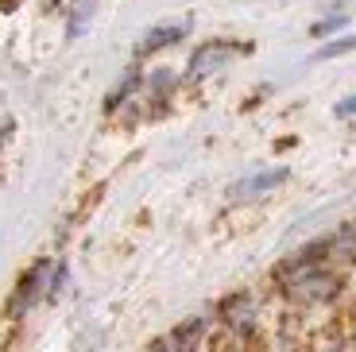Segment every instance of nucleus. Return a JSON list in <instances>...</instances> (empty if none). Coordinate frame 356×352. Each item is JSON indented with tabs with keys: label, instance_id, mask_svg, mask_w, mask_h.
<instances>
[{
	"label": "nucleus",
	"instance_id": "obj_1",
	"mask_svg": "<svg viewBox=\"0 0 356 352\" xmlns=\"http://www.w3.org/2000/svg\"><path fill=\"white\" fill-rule=\"evenodd\" d=\"M279 287L298 306H321V302H333L341 294V275L321 259L298 255L286 267H279Z\"/></svg>",
	"mask_w": 356,
	"mask_h": 352
},
{
	"label": "nucleus",
	"instance_id": "obj_2",
	"mask_svg": "<svg viewBox=\"0 0 356 352\" xmlns=\"http://www.w3.org/2000/svg\"><path fill=\"white\" fill-rule=\"evenodd\" d=\"M51 264H54V259H39V264H31L24 275H19L16 291H12V298H8V317H12V321L27 317L31 310L39 306V302H47V282H51Z\"/></svg>",
	"mask_w": 356,
	"mask_h": 352
},
{
	"label": "nucleus",
	"instance_id": "obj_3",
	"mask_svg": "<svg viewBox=\"0 0 356 352\" xmlns=\"http://www.w3.org/2000/svg\"><path fill=\"white\" fill-rule=\"evenodd\" d=\"M190 19H175V24H155L147 27L140 35V43H136V54H155V51H167V47L182 43V39L190 35Z\"/></svg>",
	"mask_w": 356,
	"mask_h": 352
},
{
	"label": "nucleus",
	"instance_id": "obj_4",
	"mask_svg": "<svg viewBox=\"0 0 356 352\" xmlns=\"http://www.w3.org/2000/svg\"><path fill=\"white\" fill-rule=\"evenodd\" d=\"M286 178H291V175H286L283 167H275V170H256V175H244L241 182H232V186H229V198H232V202H252V198H259V194H267V190L283 186Z\"/></svg>",
	"mask_w": 356,
	"mask_h": 352
},
{
	"label": "nucleus",
	"instance_id": "obj_5",
	"mask_svg": "<svg viewBox=\"0 0 356 352\" xmlns=\"http://www.w3.org/2000/svg\"><path fill=\"white\" fill-rule=\"evenodd\" d=\"M232 54H236V47L232 43H205L197 47L194 54H190V66H186V78H205V74L221 70V66H229Z\"/></svg>",
	"mask_w": 356,
	"mask_h": 352
},
{
	"label": "nucleus",
	"instance_id": "obj_6",
	"mask_svg": "<svg viewBox=\"0 0 356 352\" xmlns=\"http://www.w3.org/2000/svg\"><path fill=\"white\" fill-rule=\"evenodd\" d=\"M221 321L229 329H236V333H252V326H256V302H252V294H232V298L221 302Z\"/></svg>",
	"mask_w": 356,
	"mask_h": 352
},
{
	"label": "nucleus",
	"instance_id": "obj_7",
	"mask_svg": "<svg viewBox=\"0 0 356 352\" xmlns=\"http://www.w3.org/2000/svg\"><path fill=\"white\" fill-rule=\"evenodd\" d=\"M93 12H97V0H74L66 8V39H81L93 24Z\"/></svg>",
	"mask_w": 356,
	"mask_h": 352
},
{
	"label": "nucleus",
	"instance_id": "obj_8",
	"mask_svg": "<svg viewBox=\"0 0 356 352\" xmlns=\"http://www.w3.org/2000/svg\"><path fill=\"white\" fill-rule=\"evenodd\" d=\"M140 86H143L140 70H128L124 78H120V81H116V86H113V93H108V97H105V109H108V113H116V109L124 105V101L132 97V93H136V89H140Z\"/></svg>",
	"mask_w": 356,
	"mask_h": 352
},
{
	"label": "nucleus",
	"instance_id": "obj_9",
	"mask_svg": "<svg viewBox=\"0 0 356 352\" xmlns=\"http://www.w3.org/2000/svg\"><path fill=\"white\" fill-rule=\"evenodd\" d=\"M356 51V35H345V39H330L325 47L314 51V62H330V58H345V54Z\"/></svg>",
	"mask_w": 356,
	"mask_h": 352
},
{
	"label": "nucleus",
	"instance_id": "obj_10",
	"mask_svg": "<svg viewBox=\"0 0 356 352\" xmlns=\"http://www.w3.org/2000/svg\"><path fill=\"white\" fill-rule=\"evenodd\" d=\"M170 78H175V74H170V70H155V74H147V89H152L155 97H163V93H167V89L175 86V81H170Z\"/></svg>",
	"mask_w": 356,
	"mask_h": 352
},
{
	"label": "nucleus",
	"instance_id": "obj_11",
	"mask_svg": "<svg viewBox=\"0 0 356 352\" xmlns=\"http://www.w3.org/2000/svg\"><path fill=\"white\" fill-rule=\"evenodd\" d=\"M345 24H348V16H330V19H321V24H314L310 31L314 35H330V31H341Z\"/></svg>",
	"mask_w": 356,
	"mask_h": 352
},
{
	"label": "nucleus",
	"instance_id": "obj_12",
	"mask_svg": "<svg viewBox=\"0 0 356 352\" xmlns=\"http://www.w3.org/2000/svg\"><path fill=\"white\" fill-rule=\"evenodd\" d=\"M333 113H337L341 120H353V116H356V93H353V97H341L337 105H333Z\"/></svg>",
	"mask_w": 356,
	"mask_h": 352
},
{
	"label": "nucleus",
	"instance_id": "obj_13",
	"mask_svg": "<svg viewBox=\"0 0 356 352\" xmlns=\"http://www.w3.org/2000/svg\"><path fill=\"white\" fill-rule=\"evenodd\" d=\"M314 352H348V349H341V344H321V349H314Z\"/></svg>",
	"mask_w": 356,
	"mask_h": 352
},
{
	"label": "nucleus",
	"instance_id": "obj_14",
	"mask_svg": "<svg viewBox=\"0 0 356 352\" xmlns=\"http://www.w3.org/2000/svg\"><path fill=\"white\" fill-rule=\"evenodd\" d=\"M152 352H170V344H167V341H159V344H155Z\"/></svg>",
	"mask_w": 356,
	"mask_h": 352
}]
</instances>
